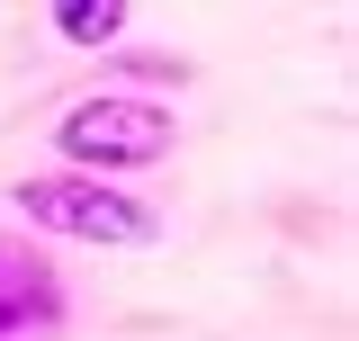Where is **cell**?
I'll return each mask as SVG.
<instances>
[{
  "label": "cell",
  "mask_w": 359,
  "mask_h": 341,
  "mask_svg": "<svg viewBox=\"0 0 359 341\" xmlns=\"http://www.w3.org/2000/svg\"><path fill=\"white\" fill-rule=\"evenodd\" d=\"M54 323H63V279H54L27 243H9V234H0V341L54 333Z\"/></svg>",
  "instance_id": "3"
},
{
  "label": "cell",
  "mask_w": 359,
  "mask_h": 341,
  "mask_svg": "<svg viewBox=\"0 0 359 341\" xmlns=\"http://www.w3.org/2000/svg\"><path fill=\"white\" fill-rule=\"evenodd\" d=\"M171 144H180V117H171V99H153V90H99V99H72L54 117L63 170H99V180L153 170Z\"/></svg>",
  "instance_id": "1"
},
{
  "label": "cell",
  "mask_w": 359,
  "mask_h": 341,
  "mask_svg": "<svg viewBox=\"0 0 359 341\" xmlns=\"http://www.w3.org/2000/svg\"><path fill=\"white\" fill-rule=\"evenodd\" d=\"M18 215L54 234V243H99V252H126V243H153V207L117 189V180H99V170H27L18 189Z\"/></svg>",
  "instance_id": "2"
},
{
  "label": "cell",
  "mask_w": 359,
  "mask_h": 341,
  "mask_svg": "<svg viewBox=\"0 0 359 341\" xmlns=\"http://www.w3.org/2000/svg\"><path fill=\"white\" fill-rule=\"evenodd\" d=\"M126 18H135V0H45V27L72 45V54H108V45H126Z\"/></svg>",
  "instance_id": "4"
},
{
  "label": "cell",
  "mask_w": 359,
  "mask_h": 341,
  "mask_svg": "<svg viewBox=\"0 0 359 341\" xmlns=\"http://www.w3.org/2000/svg\"><path fill=\"white\" fill-rule=\"evenodd\" d=\"M108 54H117L144 90H180V81H189V63H180V54H135V45H108Z\"/></svg>",
  "instance_id": "5"
}]
</instances>
